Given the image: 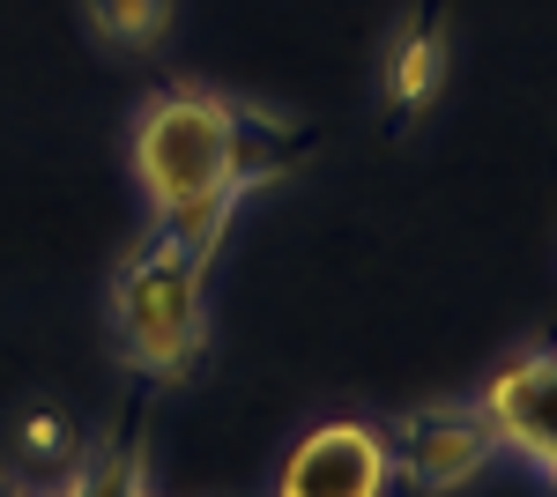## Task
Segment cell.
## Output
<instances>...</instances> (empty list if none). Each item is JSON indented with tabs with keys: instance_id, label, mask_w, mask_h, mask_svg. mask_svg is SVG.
Wrapping results in <instances>:
<instances>
[{
	"instance_id": "cell-1",
	"label": "cell",
	"mask_w": 557,
	"mask_h": 497,
	"mask_svg": "<svg viewBox=\"0 0 557 497\" xmlns=\"http://www.w3.org/2000/svg\"><path fill=\"white\" fill-rule=\"evenodd\" d=\"M305 149H312V126L283 120L268 104H246V97H223L209 83L149 89L127 120V164L149 201V223L215 238V246H223L238 201L290 178Z\"/></svg>"
},
{
	"instance_id": "cell-2",
	"label": "cell",
	"mask_w": 557,
	"mask_h": 497,
	"mask_svg": "<svg viewBox=\"0 0 557 497\" xmlns=\"http://www.w3.org/2000/svg\"><path fill=\"white\" fill-rule=\"evenodd\" d=\"M215 238H186V231H164L149 223L112 283H104V320H112V341H120V364L149 386H178V378L201 372L209 357V260Z\"/></svg>"
},
{
	"instance_id": "cell-3",
	"label": "cell",
	"mask_w": 557,
	"mask_h": 497,
	"mask_svg": "<svg viewBox=\"0 0 557 497\" xmlns=\"http://www.w3.org/2000/svg\"><path fill=\"white\" fill-rule=\"evenodd\" d=\"M380 431H386V453H394V475L417 497L469 490L475 475L498 460V431H491L475 394L469 401H417V409H401Z\"/></svg>"
},
{
	"instance_id": "cell-4",
	"label": "cell",
	"mask_w": 557,
	"mask_h": 497,
	"mask_svg": "<svg viewBox=\"0 0 557 497\" xmlns=\"http://www.w3.org/2000/svg\"><path fill=\"white\" fill-rule=\"evenodd\" d=\"M386 483H394L386 431L364 415H335V423H312L283 453L268 497H386Z\"/></svg>"
},
{
	"instance_id": "cell-5",
	"label": "cell",
	"mask_w": 557,
	"mask_h": 497,
	"mask_svg": "<svg viewBox=\"0 0 557 497\" xmlns=\"http://www.w3.org/2000/svg\"><path fill=\"white\" fill-rule=\"evenodd\" d=\"M475 401L498 431V453L528 460V475L557 490V341H535V349L506 357Z\"/></svg>"
},
{
	"instance_id": "cell-6",
	"label": "cell",
	"mask_w": 557,
	"mask_h": 497,
	"mask_svg": "<svg viewBox=\"0 0 557 497\" xmlns=\"http://www.w3.org/2000/svg\"><path fill=\"white\" fill-rule=\"evenodd\" d=\"M446 60H454V52H446V15H438V8H417V15L394 30V45H386V60H380V104H386V126H394V134H409V126L438 104Z\"/></svg>"
},
{
	"instance_id": "cell-7",
	"label": "cell",
	"mask_w": 557,
	"mask_h": 497,
	"mask_svg": "<svg viewBox=\"0 0 557 497\" xmlns=\"http://www.w3.org/2000/svg\"><path fill=\"white\" fill-rule=\"evenodd\" d=\"M8 460L23 468V490H52V483L83 460V438H75V423H67L60 409H30L23 423H15Z\"/></svg>"
},
{
	"instance_id": "cell-8",
	"label": "cell",
	"mask_w": 557,
	"mask_h": 497,
	"mask_svg": "<svg viewBox=\"0 0 557 497\" xmlns=\"http://www.w3.org/2000/svg\"><path fill=\"white\" fill-rule=\"evenodd\" d=\"M83 23L112 52H149L172 30V0H83Z\"/></svg>"
}]
</instances>
